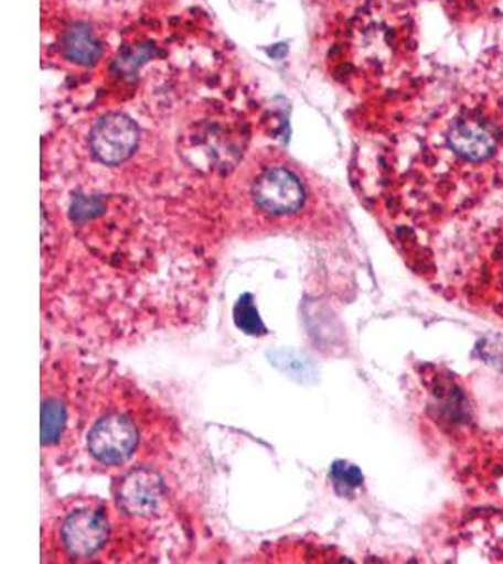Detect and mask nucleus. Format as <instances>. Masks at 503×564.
<instances>
[{
    "instance_id": "nucleus-6",
    "label": "nucleus",
    "mask_w": 503,
    "mask_h": 564,
    "mask_svg": "<svg viewBox=\"0 0 503 564\" xmlns=\"http://www.w3.org/2000/svg\"><path fill=\"white\" fill-rule=\"evenodd\" d=\"M449 145L468 161L479 162L491 156L496 143L478 122L460 121L449 132Z\"/></svg>"
},
{
    "instance_id": "nucleus-2",
    "label": "nucleus",
    "mask_w": 503,
    "mask_h": 564,
    "mask_svg": "<svg viewBox=\"0 0 503 564\" xmlns=\"http://www.w3.org/2000/svg\"><path fill=\"white\" fill-rule=\"evenodd\" d=\"M110 532V520L103 505L79 507L61 516L58 544L66 557L87 561L103 552Z\"/></svg>"
},
{
    "instance_id": "nucleus-3",
    "label": "nucleus",
    "mask_w": 503,
    "mask_h": 564,
    "mask_svg": "<svg viewBox=\"0 0 503 564\" xmlns=\"http://www.w3.org/2000/svg\"><path fill=\"white\" fill-rule=\"evenodd\" d=\"M117 507L136 520L157 518L167 502V488L161 476L151 468H132L117 484Z\"/></svg>"
},
{
    "instance_id": "nucleus-1",
    "label": "nucleus",
    "mask_w": 503,
    "mask_h": 564,
    "mask_svg": "<svg viewBox=\"0 0 503 564\" xmlns=\"http://www.w3.org/2000/svg\"><path fill=\"white\" fill-rule=\"evenodd\" d=\"M140 444V430L127 411L103 412L85 433V449L100 467H121L132 459Z\"/></svg>"
},
{
    "instance_id": "nucleus-8",
    "label": "nucleus",
    "mask_w": 503,
    "mask_h": 564,
    "mask_svg": "<svg viewBox=\"0 0 503 564\" xmlns=\"http://www.w3.org/2000/svg\"><path fill=\"white\" fill-rule=\"evenodd\" d=\"M234 322L236 326L247 335H266V326L258 316L257 307L253 303L252 294H244L239 297L234 307Z\"/></svg>"
},
{
    "instance_id": "nucleus-10",
    "label": "nucleus",
    "mask_w": 503,
    "mask_h": 564,
    "mask_svg": "<svg viewBox=\"0 0 503 564\" xmlns=\"http://www.w3.org/2000/svg\"><path fill=\"white\" fill-rule=\"evenodd\" d=\"M146 55H149V52H146V50H138V52H135V50H127V52L119 57V70H124L127 76H130L132 72H135V68H138V66L142 65V61L140 58L146 57Z\"/></svg>"
},
{
    "instance_id": "nucleus-5",
    "label": "nucleus",
    "mask_w": 503,
    "mask_h": 564,
    "mask_svg": "<svg viewBox=\"0 0 503 564\" xmlns=\"http://www.w3.org/2000/svg\"><path fill=\"white\" fill-rule=\"evenodd\" d=\"M253 198L260 212L281 217L292 215L302 207L303 188L292 172L285 167H274L258 177L253 188Z\"/></svg>"
},
{
    "instance_id": "nucleus-7",
    "label": "nucleus",
    "mask_w": 503,
    "mask_h": 564,
    "mask_svg": "<svg viewBox=\"0 0 503 564\" xmlns=\"http://www.w3.org/2000/svg\"><path fill=\"white\" fill-rule=\"evenodd\" d=\"M65 53L78 65H90L100 57V44L89 26L76 25L66 34Z\"/></svg>"
},
{
    "instance_id": "nucleus-9",
    "label": "nucleus",
    "mask_w": 503,
    "mask_h": 564,
    "mask_svg": "<svg viewBox=\"0 0 503 564\" xmlns=\"http://www.w3.org/2000/svg\"><path fill=\"white\" fill-rule=\"evenodd\" d=\"M330 478L334 481V488L342 497H351L356 488H361L364 476L355 465H349L345 462L334 463V467L330 470Z\"/></svg>"
},
{
    "instance_id": "nucleus-4",
    "label": "nucleus",
    "mask_w": 503,
    "mask_h": 564,
    "mask_svg": "<svg viewBox=\"0 0 503 564\" xmlns=\"http://www.w3.org/2000/svg\"><path fill=\"white\" fill-rule=\"evenodd\" d=\"M89 143L98 161L117 166L130 159L138 148V129L129 117L111 113L93 127Z\"/></svg>"
}]
</instances>
